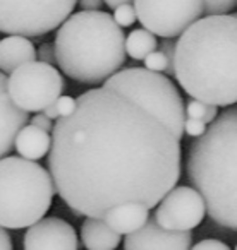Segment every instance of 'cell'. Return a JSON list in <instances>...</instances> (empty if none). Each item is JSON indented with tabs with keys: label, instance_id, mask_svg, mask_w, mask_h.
Segmentation results:
<instances>
[{
	"label": "cell",
	"instance_id": "1f68e13d",
	"mask_svg": "<svg viewBox=\"0 0 237 250\" xmlns=\"http://www.w3.org/2000/svg\"><path fill=\"white\" fill-rule=\"evenodd\" d=\"M133 0H103V4L110 9H117L118 5H124V4H131Z\"/></svg>",
	"mask_w": 237,
	"mask_h": 250
},
{
	"label": "cell",
	"instance_id": "f546056e",
	"mask_svg": "<svg viewBox=\"0 0 237 250\" xmlns=\"http://www.w3.org/2000/svg\"><path fill=\"white\" fill-rule=\"evenodd\" d=\"M0 250H12V240L11 235L5 228L0 226Z\"/></svg>",
	"mask_w": 237,
	"mask_h": 250
},
{
	"label": "cell",
	"instance_id": "603a6c76",
	"mask_svg": "<svg viewBox=\"0 0 237 250\" xmlns=\"http://www.w3.org/2000/svg\"><path fill=\"white\" fill-rule=\"evenodd\" d=\"M158 50H160V52L164 53L168 60V74L167 76H174V60H175V42H174V38H164V42H160Z\"/></svg>",
	"mask_w": 237,
	"mask_h": 250
},
{
	"label": "cell",
	"instance_id": "ffe728a7",
	"mask_svg": "<svg viewBox=\"0 0 237 250\" xmlns=\"http://www.w3.org/2000/svg\"><path fill=\"white\" fill-rule=\"evenodd\" d=\"M112 18H114V21L117 22V26H120V28H131V26L138 21L136 11H134L133 4L118 5L117 9H114V16H112Z\"/></svg>",
	"mask_w": 237,
	"mask_h": 250
},
{
	"label": "cell",
	"instance_id": "30bf717a",
	"mask_svg": "<svg viewBox=\"0 0 237 250\" xmlns=\"http://www.w3.org/2000/svg\"><path fill=\"white\" fill-rule=\"evenodd\" d=\"M206 206L194 187H174L155 209V221L170 231H191L205 219Z\"/></svg>",
	"mask_w": 237,
	"mask_h": 250
},
{
	"label": "cell",
	"instance_id": "484cf974",
	"mask_svg": "<svg viewBox=\"0 0 237 250\" xmlns=\"http://www.w3.org/2000/svg\"><path fill=\"white\" fill-rule=\"evenodd\" d=\"M36 59H40V62H43V63H50V65L57 63L55 62V48H53V45L43 43V45L36 50Z\"/></svg>",
	"mask_w": 237,
	"mask_h": 250
},
{
	"label": "cell",
	"instance_id": "3957f363",
	"mask_svg": "<svg viewBox=\"0 0 237 250\" xmlns=\"http://www.w3.org/2000/svg\"><path fill=\"white\" fill-rule=\"evenodd\" d=\"M186 170L212 221L237 231V110L222 111L192 141Z\"/></svg>",
	"mask_w": 237,
	"mask_h": 250
},
{
	"label": "cell",
	"instance_id": "ac0fdd59",
	"mask_svg": "<svg viewBox=\"0 0 237 250\" xmlns=\"http://www.w3.org/2000/svg\"><path fill=\"white\" fill-rule=\"evenodd\" d=\"M157 48V36L144 28L133 29L126 38V55H129L134 60H144V57H148Z\"/></svg>",
	"mask_w": 237,
	"mask_h": 250
},
{
	"label": "cell",
	"instance_id": "ba28073f",
	"mask_svg": "<svg viewBox=\"0 0 237 250\" xmlns=\"http://www.w3.org/2000/svg\"><path fill=\"white\" fill-rule=\"evenodd\" d=\"M66 81L50 63L28 62L12 70L7 79V91L16 106L24 111H43L62 96Z\"/></svg>",
	"mask_w": 237,
	"mask_h": 250
},
{
	"label": "cell",
	"instance_id": "44dd1931",
	"mask_svg": "<svg viewBox=\"0 0 237 250\" xmlns=\"http://www.w3.org/2000/svg\"><path fill=\"white\" fill-rule=\"evenodd\" d=\"M143 62H144V69L151 70V72H158V74L164 72L165 76L168 74V60L158 48L155 52H151L148 57H144Z\"/></svg>",
	"mask_w": 237,
	"mask_h": 250
},
{
	"label": "cell",
	"instance_id": "cb8c5ba5",
	"mask_svg": "<svg viewBox=\"0 0 237 250\" xmlns=\"http://www.w3.org/2000/svg\"><path fill=\"white\" fill-rule=\"evenodd\" d=\"M206 124H203L201 120H196V118H186L184 122V134L189 137H192V139H198V137H201L203 134L206 132Z\"/></svg>",
	"mask_w": 237,
	"mask_h": 250
},
{
	"label": "cell",
	"instance_id": "7c38bea8",
	"mask_svg": "<svg viewBox=\"0 0 237 250\" xmlns=\"http://www.w3.org/2000/svg\"><path fill=\"white\" fill-rule=\"evenodd\" d=\"M192 243L191 231H170L158 226L155 218L138 231L126 235L124 250H189Z\"/></svg>",
	"mask_w": 237,
	"mask_h": 250
},
{
	"label": "cell",
	"instance_id": "7402d4cb",
	"mask_svg": "<svg viewBox=\"0 0 237 250\" xmlns=\"http://www.w3.org/2000/svg\"><path fill=\"white\" fill-rule=\"evenodd\" d=\"M236 7V0H203V14H227Z\"/></svg>",
	"mask_w": 237,
	"mask_h": 250
},
{
	"label": "cell",
	"instance_id": "d4e9b609",
	"mask_svg": "<svg viewBox=\"0 0 237 250\" xmlns=\"http://www.w3.org/2000/svg\"><path fill=\"white\" fill-rule=\"evenodd\" d=\"M53 104H55L57 111H59V118H64V117H67V115H71L74 110H76V98L60 96V98H57V101Z\"/></svg>",
	"mask_w": 237,
	"mask_h": 250
},
{
	"label": "cell",
	"instance_id": "6da1fadb",
	"mask_svg": "<svg viewBox=\"0 0 237 250\" xmlns=\"http://www.w3.org/2000/svg\"><path fill=\"white\" fill-rule=\"evenodd\" d=\"M48 173L76 214L105 219L129 202L150 209L181 178V141L126 96L96 87L53 125Z\"/></svg>",
	"mask_w": 237,
	"mask_h": 250
},
{
	"label": "cell",
	"instance_id": "f1b7e54d",
	"mask_svg": "<svg viewBox=\"0 0 237 250\" xmlns=\"http://www.w3.org/2000/svg\"><path fill=\"white\" fill-rule=\"evenodd\" d=\"M77 4L81 5L83 11H100V7L103 5V0H79Z\"/></svg>",
	"mask_w": 237,
	"mask_h": 250
},
{
	"label": "cell",
	"instance_id": "4316f807",
	"mask_svg": "<svg viewBox=\"0 0 237 250\" xmlns=\"http://www.w3.org/2000/svg\"><path fill=\"white\" fill-rule=\"evenodd\" d=\"M189 250H230V247L227 245V243L220 242V240L208 238V240H201V242H198Z\"/></svg>",
	"mask_w": 237,
	"mask_h": 250
},
{
	"label": "cell",
	"instance_id": "4dcf8cb0",
	"mask_svg": "<svg viewBox=\"0 0 237 250\" xmlns=\"http://www.w3.org/2000/svg\"><path fill=\"white\" fill-rule=\"evenodd\" d=\"M43 113H45L50 120H59V111H57L55 104H50V106H47L45 110H43Z\"/></svg>",
	"mask_w": 237,
	"mask_h": 250
},
{
	"label": "cell",
	"instance_id": "8992f818",
	"mask_svg": "<svg viewBox=\"0 0 237 250\" xmlns=\"http://www.w3.org/2000/svg\"><path fill=\"white\" fill-rule=\"evenodd\" d=\"M103 87L126 96L157 117L179 141L182 139L186 122L184 101L167 76L151 72L144 67H129L108 77Z\"/></svg>",
	"mask_w": 237,
	"mask_h": 250
},
{
	"label": "cell",
	"instance_id": "277c9868",
	"mask_svg": "<svg viewBox=\"0 0 237 250\" xmlns=\"http://www.w3.org/2000/svg\"><path fill=\"white\" fill-rule=\"evenodd\" d=\"M55 62L83 84H101L126 62V36L108 12L81 11L59 26Z\"/></svg>",
	"mask_w": 237,
	"mask_h": 250
},
{
	"label": "cell",
	"instance_id": "e0dca14e",
	"mask_svg": "<svg viewBox=\"0 0 237 250\" xmlns=\"http://www.w3.org/2000/svg\"><path fill=\"white\" fill-rule=\"evenodd\" d=\"M81 240L88 250H115L120 243V233L112 229L105 219L86 218L81 226Z\"/></svg>",
	"mask_w": 237,
	"mask_h": 250
},
{
	"label": "cell",
	"instance_id": "83f0119b",
	"mask_svg": "<svg viewBox=\"0 0 237 250\" xmlns=\"http://www.w3.org/2000/svg\"><path fill=\"white\" fill-rule=\"evenodd\" d=\"M31 125H35V127H38V129L45 130V132H48V134H50V130L53 129L52 120H50L45 113H36L35 117L31 118Z\"/></svg>",
	"mask_w": 237,
	"mask_h": 250
},
{
	"label": "cell",
	"instance_id": "2e32d148",
	"mask_svg": "<svg viewBox=\"0 0 237 250\" xmlns=\"http://www.w3.org/2000/svg\"><path fill=\"white\" fill-rule=\"evenodd\" d=\"M52 136L35 125H24L18 132L14 141V147L19 156L29 161H38L50 153Z\"/></svg>",
	"mask_w": 237,
	"mask_h": 250
},
{
	"label": "cell",
	"instance_id": "5bb4252c",
	"mask_svg": "<svg viewBox=\"0 0 237 250\" xmlns=\"http://www.w3.org/2000/svg\"><path fill=\"white\" fill-rule=\"evenodd\" d=\"M36 60V48L26 36L9 35L0 42V70L11 74L18 67Z\"/></svg>",
	"mask_w": 237,
	"mask_h": 250
},
{
	"label": "cell",
	"instance_id": "8fae6325",
	"mask_svg": "<svg viewBox=\"0 0 237 250\" xmlns=\"http://www.w3.org/2000/svg\"><path fill=\"white\" fill-rule=\"evenodd\" d=\"M24 250H77V235L62 218H42L28 228Z\"/></svg>",
	"mask_w": 237,
	"mask_h": 250
},
{
	"label": "cell",
	"instance_id": "5b68a950",
	"mask_svg": "<svg viewBox=\"0 0 237 250\" xmlns=\"http://www.w3.org/2000/svg\"><path fill=\"white\" fill-rule=\"evenodd\" d=\"M55 194L50 173L21 156L0 158V226L29 228L48 212Z\"/></svg>",
	"mask_w": 237,
	"mask_h": 250
},
{
	"label": "cell",
	"instance_id": "4fadbf2b",
	"mask_svg": "<svg viewBox=\"0 0 237 250\" xmlns=\"http://www.w3.org/2000/svg\"><path fill=\"white\" fill-rule=\"evenodd\" d=\"M28 111L16 106L7 91V76L0 72V158L7 156L14 147L19 130L28 124Z\"/></svg>",
	"mask_w": 237,
	"mask_h": 250
},
{
	"label": "cell",
	"instance_id": "9c48e42d",
	"mask_svg": "<svg viewBox=\"0 0 237 250\" xmlns=\"http://www.w3.org/2000/svg\"><path fill=\"white\" fill-rule=\"evenodd\" d=\"M144 29L160 38L181 36L203 16V0H133Z\"/></svg>",
	"mask_w": 237,
	"mask_h": 250
},
{
	"label": "cell",
	"instance_id": "d6a6232c",
	"mask_svg": "<svg viewBox=\"0 0 237 250\" xmlns=\"http://www.w3.org/2000/svg\"><path fill=\"white\" fill-rule=\"evenodd\" d=\"M236 5H237V0H236Z\"/></svg>",
	"mask_w": 237,
	"mask_h": 250
},
{
	"label": "cell",
	"instance_id": "836d02e7",
	"mask_svg": "<svg viewBox=\"0 0 237 250\" xmlns=\"http://www.w3.org/2000/svg\"><path fill=\"white\" fill-rule=\"evenodd\" d=\"M236 250H237V247H236Z\"/></svg>",
	"mask_w": 237,
	"mask_h": 250
},
{
	"label": "cell",
	"instance_id": "9a60e30c",
	"mask_svg": "<svg viewBox=\"0 0 237 250\" xmlns=\"http://www.w3.org/2000/svg\"><path fill=\"white\" fill-rule=\"evenodd\" d=\"M148 218H150V212H148L146 206L138 204V202H129V204L112 209L105 216V221L112 229H115L120 235H131V233L143 228L146 225Z\"/></svg>",
	"mask_w": 237,
	"mask_h": 250
},
{
	"label": "cell",
	"instance_id": "7a4b0ae2",
	"mask_svg": "<svg viewBox=\"0 0 237 250\" xmlns=\"http://www.w3.org/2000/svg\"><path fill=\"white\" fill-rule=\"evenodd\" d=\"M174 76L194 100L215 106L237 103V14L192 22L175 42Z\"/></svg>",
	"mask_w": 237,
	"mask_h": 250
},
{
	"label": "cell",
	"instance_id": "52a82bcc",
	"mask_svg": "<svg viewBox=\"0 0 237 250\" xmlns=\"http://www.w3.org/2000/svg\"><path fill=\"white\" fill-rule=\"evenodd\" d=\"M77 0H0V31L18 36H43L57 29Z\"/></svg>",
	"mask_w": 237,
	"mask_h": 250
},
{
	"label": "cell",
	"instance_id": "d6986e66",
	"mask_svg": "<svg viewBox=\"0 0 237 250\" xmlns=\"http://www.w3.org/2000/svg\"><path fill=\"white\" fill-rule=\"evenodd\" d=\"M184 110H186V117L188 118L201 120L203 124H206V125H210L218 117V106L208 104V103H205V101L194 100V98H191V100L186 103Z\"/></svg>",
	"mask_w": 237,
	"mask_h": 250
}]
</instances>
